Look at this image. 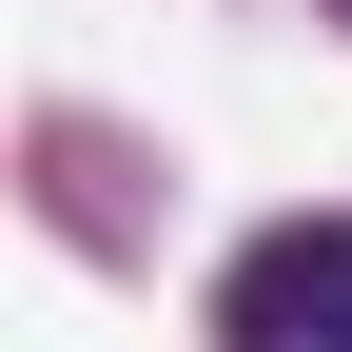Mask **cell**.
Listing matches in <instances>:
<instances>
[{
  "mask_svg": "<svg viewBox=\"0 0 352 352\" xmlns=\"http://www.w3.org/2000/svg\"><path fill=\"white\" fill-rule=\"evenodd\" d=\"M215 352H352V215H274L215 274Z\"/></svg>",
  "mask_w": 352,
  "mask_h": 352,
  "instance_id": "obj_1",
  "label": "cell"
}]
</instances>
